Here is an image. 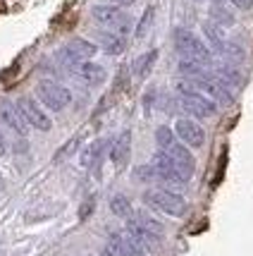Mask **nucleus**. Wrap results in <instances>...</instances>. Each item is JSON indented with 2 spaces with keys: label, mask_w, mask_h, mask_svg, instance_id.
Wrapping results in <instances>:
<instances>
[{
  "label": "nucleus",
  "mask_w": 253,
  "mask_h": 256,
  "mask_svg": "<svg viewBox=\"0 0 253 256\" xmlns=\"http://www.w3.org/2000/svg\"><path fill=\"white\" fill-rule=\"evenodd\" d=\"M177 100H179V108L187 112V115H194V118H213L218 112V103L210 100L206 94H201L198 89H194L187 79L177 82Z\"/></svg>",
  "instance_id": "1"
},
{
  "label": "nucleus",
  "mask_w": 253,
  "mask_h": 256,
  "mask_svg": "<svg viewBox=\"0 0 253 256\" xmlns=\"http://www.w3.org/2000/svg\"><path fill=\"white\" fill-rule=\"evenodd\" d=\"M175 50L182 60H194L203 65H213V50L189 29H175Z\"/></svg>",
  "instance_id": "2"
},
{
  "label": "nucleus",
  "mask_w": 253,
  "mask_h": 256,
  "mask_svg": "<svg viewBox=\"0 0 253 256\" xmlns=\"http://www.w3.org/2000/svg\"><path fill=\"white\" fill-rule=\"evenodd\" d=\"M143 204L148 208L165 213V216H172V218L184 216L189 208L187 199L182 194H175V192H170V190H146L143 192Z\"/></svg>",
  "instance_id": "3"
},
{
  "label": "nucleus",
  "mask_w": 253,
  "mask_h": 256,
  "mask_svg": "<svg viewBox=\"0 0 253 256\" xmlns=\"http://www.w3.org/2000/svg\"><path fill=\"white\" fill-rule=\"evenodd\" d=\"M36 100L43 106L45 110L57 112V110H62V108L69 106L72 94H69V89H65L62 84L50 82V79H43V82L36 84Z\"/></svg>",
  "instance_id": "4"
},
{
  "label": "nucleus",
  "mask_w": 253,
  "mask_h": 256,
  "mask_svg": "<svg viewBox=\"0 0 253 256\" xmlns=\"http://www.w3.org/2000/svg\"><path fill=\"white\" fill-rule=\"evenodd\" d=\"M91 14H93V20L103 26H108L110 32L115 34H122V36H127V34L132 32V17L127 14V12L117 8V5H93L91 8Z\"/></svg>",
  "instance_id": "5"
},
{
  "label": "nucleus",
  "mask_w": 253,
  "mask_h": 256,
  "mask_svg": "<svg viewBox=\"0 0 253 256\" xmlns=\"http://www.w3.org/2000/svg\"><path fill=\"white\" fill-rule=\"evenodd\" d=\"M96 50H98V46L86 41V38H72L69 44H65L62 48H60L57 58H60V62H62L65 67L74 70L77 65L91 60V58L96 56Z\"/></svg>",
  "instance_id": "6"
},
{
  "label": "nucleus",
  "mask_w": 253,
  "mask_h": 256,
  "mask_svg": "<svg viewBox=\"0 0 253 256\" xmlns=\"http://www.w3.org/2000/svg\"><path fill=\"white\" fill-rule=\"evenodd\" d=\"M17 106H19V110H22L24 120H26L29 127H36V130H41V132H48V130L53 127L50 115L43 110V106H41L36 98H31V96H22V98L17 100Z\"/></svg>",
  "instance_id": "7"
},
{
  "label": "nucleus",
  "mask_w": 253,
  "mask_h": 256,
  "mask_svg": "<svg viewBox=\"0 0 253 256\" xmlns=\"http://www.w3.org/2000/svg\"><path fill=\"white\" fill-rule=\"evenodd\" d=\"M151 168H153L155 172V180H160V182H165V184H184L187 180L182 178V172L177 170V166L172 163V158L167 156L165 151H158L151 160Z\"/></svg>",
  "instance_id": "8"
},
{
  "label": "nucleus",
  "mask_w": 253,
  "mask_h": 256,
  "mask_svg": "<svg viewBox=\"0 0 253 256\" xmlns=\"http://www.w3.org/2000/svg\"><path fill=\"white\" fill-rule=\"evenodd\" d=\"M175 134L191 148H201L206 144V130L196 122V120H189V118H179L175 122Z\"/></svg>",
  "instance_id": "9"
},
{
  "label": "nucleus",
  "mask_w": 253,
  "mask_h": 256,
  "mask_svg": "<svg viewBox=\"0 0 253 256\" xmlns=\"http://www.w3.org/2000/svg\"><path fill=\"white\" fill-rule=\"evenodd\" d=\"M165 154L172 158V163H175L177 170L182 172V178L189 182L191 175H194V170H196V158H194V154H191L184 144H179V142H175L172 146H167Z\"/></svg>",
  "instance_id": "10"
},
{
  "label": "nucleus",
  "mask_w": 253,
  "mask_h": 256,
  "mask_svg": "<svg viewBox=\"0 0 253 256\" xmlns=\"http://www.w3.org/2000/svg\"><path fill=\"white\" fill-rule=\"evenodd\" d=\"M0 118H2V122L7 124L14 134H19V136L26 134V127H29V124H26V120H24L19 106H17V103H12V98L0 96Z\"/></svg>",
  "instance_id": "11"
},
{
  "label": "nucleus",
  "mask_w": 253,
  "mask_h": 256,
  "mask_svg": "<svg viewBox=\"0 0 253 256\" xmlns=\"http://www.w3.org/2000/svg\"><path fill=\"white\" fill-rule=\"evenodd\" d=\"M129 156H132V132L124 130V132L117 134V139L112 142V148H110V160L112 166L122 170V168L129 163Z\"/></svg>",
  "instance_id": "12"
},
{
  "label": "nucleus",
  "mask_w": 253,
  "mask_h": 256,
  "mask_svg": "<svg viewBox=\"0 0 253 256\" xmlns=\"http://www.w3.org/2000/svg\"><path fill=\"white\" fill-rule=\"evenodd\" d=\"M110 249L117 256H146V249H143L136 240H132L127 232H112Z\"/></svg>",
  "instance_id": "13"
},
{
  "label": "nucleus",
  "mask_w": 253,
  "mask_h": 256,
  "mask_svg": "<svg viewBox=\"0 0 253 256\" xmlns=\"http://www.w3.org/2000/svg\"><path fill=\"white\" fill-rule=\"evenodd\" d=\"M72 72H74V74H77L84 84H88V86H100V84L105 82V77H108L105 67L98 65V62H91V60H86V62L77 65Z\"/></svg>",
  "instance_id": "14"
},
{
  "label": "nucleus",
  "mask_w": 253,
  "mask_h": 256,
  "mask_svg": "<svg viewBox=\"0 0 253 256\" xmlns=\"http://www.w3.org/2000/svg\"><path fill=\"white\" fill-rule=\"evenodd\" d=\"M203 34H206V38H208L210 48H213L215 53L227 56V50H230L232 41H227V38H225V32H222L220 24L210 22V20H208V22H203Z\"/></svg>",
  "instance_id": "15"
},
{
  "label": "nucleus",
  "mask_w": 253,
  "mask_h": 256,
  "mask_svg": "<svg viewBox=\"0 0 253 256\" xmlns=\"http://www.w3.org/2000/svg\"><path fill=\"white\" fill-rule=\"evenodd\" d=\"M98 44L100 48L108 53V56H120L127 50V36H122V34H115V32H100L98 34Z\"/></svg>",
  "instance_id": "16"
},
{
  "label": "nucleus",
  "mask_w": 253,
  "mask_h": 256,
  "mask_svg": "<svg viewBox=\"0 0 253 256\" xmlns=\"http://www.w3.org/2000/svg\"><path fill=\"white\" fill-rule=\"evenodd\" d=\"M127 234H129L132 240H136L143 249H155V246H160V240H163V237H158V234L143 230L141 225H136L134 220H127Z\"/></svg>",
  "instance_id": "17"
},
{
  "label": "nucleus",
  "mask_w": 253,
  "mask_h": 256,
  "mask_svg": "<svg viewBox=\"0 0 253 256\" xmlns=\"http://www.w3.org/2000/svg\"><path fill=\"white\" fill-rule=\"evenodd\" d=\"M105 148H108V142H105V139L91 142V144L84 148V154H81V166L84 168H96L100 163L103 154H105Z\"/></svg>",
  "instance_id": "18"
},
{
  "label": "nucleus",
  "mask_w": 253,
  "mask_h": 256,
  "mask_svg": "<svg viewBox=\"0 0 253 256\" xmlns=\"http://www.w3.org/2000/svg\"><path fill=\"white\" fill-rule=\"evenodd\" d=\"M155 60H158V50H148V53H141V56L136 58L132 62V72H134V77H139V79H146L148 74H151V70H153L155 65Z\"/></svg>",
  "instance_id": "19"
},
{
  "label": "nucleus",
  "mask_w": 253,
  "mask_h": 256,
  "mask_svg": "<svg viewBox=\"0 0 253 256\" xmlns=\"http://www.w3.org/2000/svg\"><path fill=\"white\" fill-rule=\"evenodd\" d=\"M129 220H134L136 225H141L143 230H148V232H153V234H158V237H163V232H165V228H163V223H158L153 216H148L146 211H136L129 218Z\"/></svg>",
  "instance_id": "20"
},
{
  "label": "nucleus",
  "mask_w": 253,
  "mask_h": 256,
  "mask_svg": "<svg viewBox=\"0 0 253 256\" xmlns=\"http://www.w3.org/2000/svg\"><path fill=\"white\" fill-rule=\"evenodd\" d=\"M210 22L220 24L222 29H225V26H232V24H234V14L222 5L220 0H213V5H210Z\"/></svg>",
  "instance_id": "21"
},
{
  "label": "nucleus",
  "mask_w": 253,
  "mask_h": 256,
  "mask_svg": "<svg viewBox=\"0 0 253 256\" xmlns=\"http://www.w3.org/2000/svg\"><path fill=\"white\" fill-rule=\"evenodd\" d=\"M110 211L115 213L117 218H127V220L134 216L132 201L127 199L124 194H115V196H112V199H110Z\"/></svg>",
  "instance_id": "22"
},
{
  "label": "nucleus",
  "mask_w": 253,
  "mask_h": 256,
  "mask_svg": "<svg viewBox=\"0 0 253 256\" xmlns=\"http://www.w3.org/2000/svg\"><path fill=\"white\" fill-rule=\"evenodd\" d=\"M175 142H177L175 130H170V127H165V124H160V127L155 130V144L160 146V151H165L167 146H172Z\"/></svg>",
  "instance_id": "23"
},
{
  "label": "nucleus",
  "mask_w": 253,
  "mask_h": 256,
  "mask_svg": "<svg viewBox=\"0 0 253 256\" xmlns=\"http://www.w3.org/2000/svg\"><path fill=\"white\" fill-rule=\"evenodd\" d=\"M153 14H155V8L151 5V8H146V12H143L141 22H139V26H136V38H143L146 34H148V29H151V24H153Z\"/></svg>",
  "instance_id": "24"
},
{
  "label": "nucleus",
  "mask_w": 253,
  "mask_h": 256,
  "mask_svg": "<svg viewBox=\"0 0 253 256\" xmlns=\"http://www.w3.org/2000/svg\"><path fill=\"white\" fill-rule=\"evenodd\" d=\"M79 142H81V136H74V139H72V142H67V144L62 146V148H60V151H57L55 160H62V158H65V156H72V154H74V151H77Z\"/></svg>",
  "instance_id": "25"
},
{
  "label": "nucleus",
  "mask_w": 253,
  "mask_h": 256,
  "mask_svg": "<svg viewBox=\"0 0 253 256\" xmlns=\"http://www.w3.org/2000/svg\"><path fill=\"white\" fill-rule=\"evenodd\" d=\"M234 8H239V10H251L253 8V0H230Z\"/></svg>",
  "instance_id": "26"
},
{
  "label": "nucleus",
  "mask_w": 253,
  "mask_h": 256,
  "mask_svg": "<svg viewBox=\"0 0 253 256\" xmlns=\"http://www.w3.org/2000/svg\"><path fill=\"white\" fill-rule=\"evenodd\" d=\"M91 211H93V199H91V201H86V206H84V208H81V213H79V218H81V220H84V218H86V216H91Z\"/></svg>",
  "instance_id": "27"
},
{
  "label": "nucleus",
  "mask_w": 253,
  "mask_h": 256,
  "mask_svg": "<svg viewBox=\"0 0 253 256\" xmlns=\"http://www.w3.org/2000/svg\"><path fill=\"white\" fill-rule=\"evenodd\" d=\"M134 2H136V0H110V5H117V8H129Z\"/></svg>",
  "instance_id": "28"
},
{
  "label": "nucleus",
  "mask_w": 253,
  "mask_h": 256,
  "mask_svg": "<svg viewBox=\"0 0 253 256\" xmlns=\"http://www.w3.org/2000/svg\"><path fill=\"white\" fill-rule=\"evenodd\" d=\"M5 151H7V146H5V136L0 134V156H5Z\"/></svg>",
  "instance_id": "29"
},
{
  "label": "nucleus",
  "mask_w": 253,
  "mask_h": 256,
  "mask_svg": "<svg viewBox=\"0 0 253 256\" xmlns=\"http://www.w3.org/2000/svg\"><path fill=\"white\" fill-rule=\"evenodd\" d=\"M100 256H117V254H115V252H112L110 246H105V249H103V252H100Z\"/></svg>",
  "instance_id": "30"
},
{
  "label": "nucleus",
  "mask_w": 253,
  "mask_h": 256,
  "mask_svg": "<svg viewBox=\"0 0 253 256\" xmlns=\"http://www.w3.org/2000/svg\"><path fill=\"white\" fill-rule=\"evenodd\" d=\"M0 184H2V178H0Z\"/></svg>",
  "instance_id": "31"
},
{
  "label": "nucleus",
  "mask_w": 253,
  "mask_h": 256,
  "mask_svg": "<svg viewBox=\"0 0 253 256\" xmlns=\"http://www.w3.org/2000/svg\"><path fill=\"white\" fill-rule=\"evenodd\" d=\"M196 2H203V0H196Z\"/></svg>",
  "instance_id": "32"
}]
</instances>
